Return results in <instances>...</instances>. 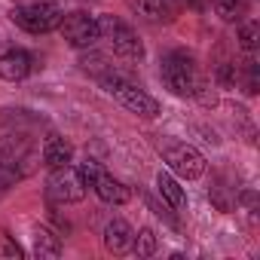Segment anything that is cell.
Here are the masks:
<instances>
[{
    "mask_svg": "<svg viewBox=\"0 0 260 260\" xmlns=\"http://www.w3.org/2000/svg\"><path fill=\"white\" fill-rule=\"evenodd\" d=\"M101 83H104L107 95L116 98L125 110H132V113H138V116H144V119H153V116L159 113V101H156L153 95H147L138 83L125 80V77H119V74H104Z\"/></svg>",
    "mask_w": 260,
    "mask_h": 260,
    "instance_id": "obj_1",
    "label": "cell"
},
{
    "mask_svg": "<svg viewBox=\"0 0 260 260\" xmlns=\"http://www.w3.org/2000/svg\"><path fill=\"white\" fill-rule=\"evenodd\" d=\"M162 83L175 92V95H193L202 89V77H199V68L193 61L190 52H169L162 58Z\"/></svg>",
    "mask_w": 260,
    "mask_h": 260,
    "instance_id": "obj_2",
    "label": "cell"
},
{
    "mask_svg": "<svg viewBox=\"0 0 260 260\" xmlns=\"http://www.w3.org/2000/svg\"><path fill=\"white\" fill-rule=\"evenodd\" d=\"M10 19H13L22 31H28V34H49V31H55V28L61 25L64 13H61L55 4L37 0V4H28V7H16V10L10 13Z\"/></svg>",
    "mask_w": 260,
    "mask_h": 260,
    "instance_id": "obj_3",
    "label": "cell"
},
{
    "mask_svg": "<svg viewBox=\"0 0 260 260\" xmlns=\"http://www.w3.org/2000/svg\"><path fill=\"white\" fill-rule=\"evenodd\" d=\"M98 28H101V34L110 40V46H113L116 55H122V58H128V61H141V58H144V43H141V37L135 34V28H128L122 19H116V16H101V19H98Z\"/></svg>",
    "mask_w": 260,
    "mask_h": 260,
    "instance_id": "obj_4",
    "label": "cell"
},
{
    "mask_svg": "<svg viewBox=\"0 0 260 260\" xmlns=\"http://www.w3.org/2000/svg\"><path fill=\"white\" fill-rule=\"evenodd\" d=\"M46 196L58 205H71V202H80L86 196V184H83L77 169L61 166V169H52V175L46 181Z\"/></svg>",
    "mask_w": 260,
    "mask_h": 260,
    "instance_id": "obj_5",
    "label": "cell"
},
{
    "mask_svg": "<svg viewBox=\"0 0 260 260\" xmlns=\"http://www.w3.org/2000/svg\"><path fill=\"white\" fill-rule=\"evenodd\" d=\"M61 37L74 46V49H92L98 40H101V28H98V19L89 16V13H71L61 19Z\"/></svg>",
    "mask_w": 260,
    "mask_h": 260,
    "instance_id": "obj_6",
    "label": "cell"
},
{
    "mask_svg": "<svg viewBox=\"0 0 260 260\" xmlns=\"http://www.w3.org/2000/svg\"><path fill=\"white\" fill-rule=\"evenodd\" d=\"M166 162H169V169L175 175H181L187 181H196L205 172V156L193 144H172V147H166Z\"/></svg>",
    "mask_w": 260,
    "mask_h": 260,
    "instance_id": "obj_7",
    "label": "cell"
},
{
    "mask_svg": "<svg viewBox=\"0 0 260 260\" xmlns=\"http://www.w3.org/2000/svg\"><path fill=\"white\" fill-rule=\"evenodd\" d=\"M132 242H135V230L128 226L122 217L107 220V226H104V248L110 254H125L128 248H132Z\"/></svg>",
    "mask_w": 260,
    "mask_h": 260,
    "instance_id": "obj_8",
    "label": "cell"
},
{
    "mask_svg": "<svg viewBox=\"0 0 260 260\" xmlns=\"http://www.w3.org/2000/svg\"><path fill=\"white\" fill-rule=\"evenodd\" d=\"M28 74H31V55L25 49L10 46L4 55H0V77H4V80L16 83V80H25Z\"/></svg>",
    "mask_w": 260,
    "mask_h": 260,
    "instance_id": "obj_9",
    "label": "cell"
},
{
    "mask_svg": "<svg viewBox=\"0 0 260 260\" xmlns=\"http://www.w3.org/2000/svg\"><path fill=\"white\" fill-rule=\"evenodd\" d=\"M95 193H98V199L101 202H107V205H125L128 202V187L122 184V181H116L113 175H107V172H101L98 178H95Z\"/></svg>",
    "mask_w": 260,
    "mask_h": 260,
    "instance_id": "obj_10",
    "label": "cell"
},
{
    "mask_svg": "<svg viewBox=\"0 0 260 260\" xmlns=\"http://www.w3.org/2000/svg\"><path fill=\"white\" fill-rule=\"evenodd\" d=\"M71 159H74V147H71L64 138H58V135L46 138V144H43V162H46L49 169L71 166Z\"/></svg>",
    "mask_w": 260,
    "mask_h": 260,
    "instance_id": "obj_11",
    "label": "cell"
},
{
    "mask_svg": "<svg viewBox=\"0 0 260 260\" xmlns=\"http://www.w3.org/2000/svg\"><path fill=\"white\" fill-rule=\"evenodd\" d=\"M135 10L150 22H169L178 13V0H135Z\"/></svg>",
    "mask_w": 260,
    "mask_h": 260,
    "instance_id": "obj_12",
    "label": "cell"
},
{
    "mask_svg": "<svg viewBox=\"0 0 260 260\" xmlns=\"http://www.w3.org/2000/svg\"><path fill=\"white\" fill-rule=\"evenodd\" d=\"M156 190H159V196H162L175 211L184 208V202H187V199H184V190H181V184H178L169 172H159V178H156Z\"/></svg>",
    "mask_w": 260,
    "mask_h": 260,
    "instance_id": "obj_13",
    "label": "cell"
},
{
    "mask_svg": "<svg viewBox=\"0 0 260 260\" xmlns=\"http://www.w3.org/2000/svg\"><path fill=\"white\" fill-rule=\"evenodd\" d=\"M22 175H25V169H19V153H10L0 147V190L13 187Z\"/></svg>",
    "mask_w": 260,
    "mask_h": 260,
    "instance_id": "obj_14",
    "label": "cell"
},
{
    "mask_svg": "<svg viewBox=\"0 0 260 260\" xmlns=\"http://www.w3.org/2000/svg\"><path fill=\"white\" fill-rule=\"evenodd\" d=\"M34 254H37V257H49V260L58 257V254H61V242H58V236H52L49 230L40 226V230L34 233Z\"/></svg>",
    "mask_w": 260,
    "mask_h": 260,
    "instance_id": "obj_15",
    "label": "cell"
},
{
    "mask_svg": "<svg viewBox=\"0 0 260 260\" xmlns=\"http://www.w3.org/2000/svg\"><path fill=\"white\" fill-rule=\"evenodd\" d=\"M132 248H135V254H138V257H153V254H156V248H159V239H156V233H153V230H141V233L135 236Z\"/></svg>",
    "mask_w": 260,
    "mask_h": 260,
    "instance_id": "obj_16",
    "label": "cell"
},
{
    "mask_svg": "<svg viewBox=\"0 0 260 260\" xmlns=\"http://www.w3.org/2000/svg\"><path fill=\"white\" fill-rule=\"evenodd\" d=\"M257 43H260V25H257V22L242 25V28H239V46H242L245 52H254Z\"/></svg>",
    "mask_w": 260,
    "mask_h": 260,
    "instance_id": "obj_17",
    "label": "cell"
},
{
    "mask_svg": "<svg viewBox=\"0 0 260 260\" xmlns=\"http://www.w3.org/2000/svg\"><path fill=\"white\" fill-rule=\"evenodd\" d=\"M77 172H80L83 184H86V187H92V184H95V178L101 175V166H98L95 159H86V162H80V169H77Z\"/></svg>",
    "mask_w": 260,
    "mask_h": 260,
    "instance_id": "obj_18",
    "label": "cell"
},
{
    "mask_svg": "<svg viewBox=\"0 0 260 260\" xmlns=\"http://www.w3.org/2000/svg\"><path fill=\"white\" fill-rule=\"evenodd\" d=\"M83 68L92 71V74H101V77L107 74V68H104V55H86V58H83Z\"/></svg>",
    "mask_w": 260,
    "mask_h": 260,
    "instance_id": "obj_19",
    "label": "cell"
},
{
    "mask_svg": "<svg viewBox=\"0 0 260 260\" xmlns=\"http://www.w3.org/2000/svg\"><path fill=\"white\" fill-rule=\"evenodd\" d=\"M217 80H220L223 86H233V83H236V64H220Z\"/></svg>",
    "mask_w": 260,
    "mask_h": 260,
    "instance_id": "obj_20",
    "label": "cell"
},
{
    "mask_svg": "<svg viewBox=\"0 0 260 260\" xmlns=\"http://www.w3.org/2000/svg\"><path fill=\"white\" fill-rule=\"evenodd\" d=\"M4 254H7V257H22V248H19V245H13V242L7 239V248H4Z\"/></svg>",
    "mask_w": 260,
    "mask_h": 260,
    "instance_id": "obj_21",
    "label": "cell"
},
{
    "mask_svg": "<svg viewBox=\"0 0 260 260\" xmlns=\"http://www.w3.org/2000/svg\"><path fill=\"white\" fill-rule=\"evenodd\" d=\"M7 49H10V43H7V37H4V34H0V55H4Z\"/></svg>",
    "mask_w": 260,
    "mask_h": 260,
    "instance_id": "obj_22",
    "label": "cell"
}]
</instances>
